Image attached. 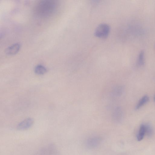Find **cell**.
I'll return each mask as SVG.
<instances>
[{"label":"cell","mask_w":155,"mask_h":155,"mask_svg":"<svg viewBox=\"0 0 155 155\" xmlns=\"http://www.w3.org/2000/svg\"><path fill=\"white\" fill-rule=\"evenodd\" d=\"M57 7V3L54 1H41L36 5V13L42 17H47L54 12Z\"/></svg>","instance_id":"cell-1"},{"label":"cell","mask_w":155,"mask_h":155,"mask_svg":"<svg viewBox=\"0 0 155 155\" xmlns=\"http://www.w3.org/2000/svg\"><path fill=\"white\" fill-rule=\"evenodd\" d=\"M110 31V27L108 25L106 24H102L97 27L95 35L98 38H105L108 36Z\"/></svg>","instance_id":"cell-2"},{"label":"cell","mask_w":155,"mask_h":155,"mask_svg":"<svg viewBox=\"0 0 155 155\" xmlns=\"http://www.w3.org/2000/svg\"><path fill=\"white\" fill-rule=\"evenodd\" d=\"M112 119L114 122L119 123L123 118V112L121 107L118 106L115 107L112 113Z\"/></svg>","instance_id":"cell-3"},{"label":"cell","mask_w":155,"mask_h":155,"mask_svg":"<svg viewBox=\"0 0 155 155\" xmlns=\"http://www.w3.org/2000/svg\"><path fill=\"white\" fill-rule=\"evenodd\" d=\"M34 123V119L28 118L25 119L19 124L17 129L20 131H24L29 129L31 128Z\"/></svg>","instance_id":"cell-4"},{"label":"cell","mask_w":155,"mask_h":155,"mask_svg":"<svg viewBox=\"0 0 155 155\" xmlns=\"http://www.w3.org/2000/svg\"><path fill=\"white\" fill-rule=\"evenodd\" d=\"M21 47V45L20 43H16L8 47L5 49V54L9 56H13L19 51Z\"/></svg>","instance_id":"cell-5"},{"label":"cell","mask_w":155,"mask_h":155,"mask_svg":"<svg viewBox=\"0 0 155 155\" xmlns=\"http://www.w3.org/2000/svg\"><path fill=\"white\" fill-rule=\"evenodd\" d=\"M102 141V138L98 136L90 138L86 141V145L90 148H95L98 146L100 144Z\"/></svg>","instance_id":"cell-6"},{"label":"cell","mask_w":155,"mask_h":155,"mask_svg":"<svg viewBox=\"0 0 155 155\" xmlns=\"http://www.w3.org/2000/svg\"><path fill=\"white\" fill-rule=\"evenodd\" d=\"M124 91V87L121 86L115 87L111 92V95L114 97H119L123 95Z\"/></svg>","instance_id":"cell-7"},{"label":"cell","mask_w":155,"mask_h":155,"mask_svg":"<svg viewBox=\"0 0 155 155\" xmlns=\"http://www.w3.org/2000/svg\"><path fill=\"white\" fill-rule=\"evenodd\" d=\"M146 134V127L145 124L141 125L137 135V139L138 141H142Z\"/></svg>","instance_id":"cell-8"},{"label":"cell","mask_w":155,"mask_h":155,"mask_svg":"<svg viewBox=\"0 0 155 155\" xmlns=\"http://www.w3.org/2000/svg\"><path fill=\"white\" fill-rule=\"evenodd\" d=\"M35 73L38 75H42L45 74L47 71V68L43 65H37L34 69Z\"/></svg>","instance_id":"cell-9"},{"label":"cell","mask_w":155,"mask_h":155,"mask_svg":"<svg viewBox=\"0 0 155 155\" xmlns=\"http://www.w3.org/2000/svg\"><path fill=\"white\" fill-rule=\"evenodd\" d=\"M149 100V98L147 96H143L137 104L135 107L136 110L139 109L145 104H146Z\"/></svg>","instance_id":"cell-10"},{"label":"cell","mask_w":155,"mask_h":155,"mask_svg":"<svg viewBox=\"0 0 155 155\" xmlns=\"http://www.w3.org/2000/svg\"><path fill=\"white\" fill-rule=\"evenodd\" d=\"M137 65L139 67H142L145 63V54L143 52H141L138 56L137 61Z\"/></svg>","instance_id":"cell-11"},{"label":"cell","mask_w":155,"mask_h":155,"mask_svg":"<svg viewBox=\"0 0 155 155\" xmlns=\"http://www.w3.org/2000/svg\"><path fill=\"white\" fill-rule=\"evenodd\" d=\"M146 134L149 137L151 136L153 134V129L151 126L148 124H146Z\"/></svg>","instance_id":"cell-12"},{"label":"cell","mask_w":155,"mask_h":155,"mask_svg":"<svg viewBox=\"0 0 155 155\" xmlns=\"http://www.w3.org/2000/svg\"><path fill=\"white\" fill-rule=\"evenodd\" d=\"M154 101L155 102V96H154Z\"/></svg>","instance_id":"cell-13"}]
</instances>
